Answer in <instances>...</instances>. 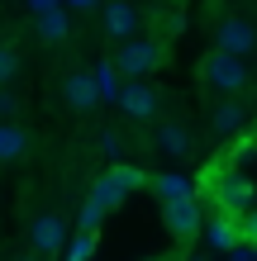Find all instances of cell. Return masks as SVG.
Instances as JSON below:
<instances>
[{"instance_id": "1", "label": "cell", "mask_w": 257, "mask_h": 261, "mask_svg": "<svg viewBox=\"0 0 257 261\" xmlns=\"http://www.w3.org/2000/svg\"><path fill=\"white\" fill-rule=\"evenodd\" d=\"M200 190H205V199L224 214V219H238L243 209H252V180L238 176V166H229V162H219L215 171L205 176Z\"/></svg>"}, {"instance_id": "2", "label": "cell", "mask_w": 257, "mask_h": 261, "mask_svg": "<svg viewBox=\"0 0 257 261\" xmlns=\"http://www.w3.org/2000/svg\"><path fill=\"white\" fill-rule=\"evenodd\" d=\"M157 62H162V43H157V38H129L124 48L114 53L110 67H114L119 81H143Z\"/></svg>"}, {"instance_id": "3", "label": "cell", "mask_w": 257, "mask_h": 261, "mask_svg": "<svg viewBox=\"0 0 257 261\" xmlns=\"http://www.w3.org/2000/svg\"><path fill=\"white\" fill-rule=\"evenodd\" d=\"M200 76H205V86H209V90H219V95H233V90H243V86H248V67H243V57H229V53H219V48L200 62Z\"/></svg>"}, {"instance_id": "4", "label": "cell", "mask_w": 257, "mask_h": 261, "mask_svg": "<svg viewBox=\"0 0 257 261\" xmlns=\"http://www.w3.org/2000/svg\"><path fill=\"white\" fill-rule=\"evenodd\" d=\"M162 219H167L172 238L191 242L195 233H200V199H195V195H186V199H172V204H162Z\"/></svg>"}, {"instance_id": "5", "label": "cell", "mask_w": 257, "mask_h": 261, "mask_svg": "<svg viewBox=\"0 0 257 261\" xmlns=\"http://www.w3.org/2000/svg\"><path fill=\"white\" fill-rule=\"evenodd\" d=\"M29 242H34V256H57L67 242V223L57 219V214H43V219H34V228H29Z\"/></svg>"}, {"instance_id": "6", "label": "cell", "mask_w": 257, "mask_h": 261, "mask_svg": "<svg viewBox=\"0 0 257 261\" xmlns=\"http://www.w3.org/2000/svg\"><path fill=\"white\" fill-rule=\"evenodd\" d=\"M119 105H124L129 119H153L157 114V95H153V86H143V81H124L119 86Z\"/></svg>"}, {"instance_id": "7", "label": "cell", "mask_w": 257, "mask_h": 261, "mask_svg": "<svg viewBox=\"0 0 257 261\" xmlns=\"http://www.w3.org/2000/svg\"><path fill=\"white\" fill-rule=\"evenodd\" d=\"M219 53H229V57L252 53V29H248L243 19H224V24H219Z\"/></svg>"}, {"instance_id": "8", "label": "cell", "mask_w": 257, "mask_h": 261, "mask_svg": "<svg viewBox=\"0 0 257 261\" xmlns=\"http://www.w3.org/2000/svg\"><path fill=\"white\" fill-rule=\"evenodd\" d=\"M105 180H110V190L119 195V204H124V195H133V190H143V186H148V176L138 171V166H124V162L110 166V171H105Z\"/></svg>"}, {"instance_id": "9", "label": "cell", "mask_w": 257, "mask_h": 261, "mask_svg": "<svg viewBox=\"0 0 257 261\" xmlns=\"http://www.w3.org/2000/svg\"><path fill=\"white\" fill-rule=\"evenodd\" d=\"M105 29H110L114 38H129L133 29H138V10H133L129 0H114V5L105 10Z\"/></svg>"}, {"instance_id": "10", "label": "cell", "mask_w": 257, "mask_h": 261, "mask_svg": "<svg viewBox=\"0 0 257 261\" xmlns=\"http://www.w3.org/2000/svg\"><path fill=\"white\" fill-rule=\"evenodd\" d=\"M67 100H72V110H96V105H100L96 81H90L86 71H72L67 76Z\"/></svg>"}, {"instance_id": "11", "label": "cell", "mask_w": 257, "mask_h": 261, "mask_svg": "<svg viewBox=\"0 0 257 261\" xmlns=\"http://www.w3.org/2000/svg\"><path fill=\"white\" fill-rule=\"evenodd\" d=\"M148 190H153V195L162 199V204H172V199H186V195H195V190H191V180H186V176H172V171L153 176V180H148Z\"/></svg>"}, {"instance_id": "12", "label": "cell", "mask_w": 257, "mask_h": 261, "mask_svg": "<svg viewBox=\"0 0 257 261\" xmlns=\"http://www.w3.org/2000/svg\"><path fill=\"white\" fill-rule=\"evenodd\" d=\"M157 147L172 152V157H186V152H191V138H186V128H181L176 119H167V124L157 128Z\"/></svg>"}, {"instance_id": "13", "label": "cell", "mask_w": 257, "mask_h": 261, "mask_svg": "<svg viewBox=\"0 0 257 261\" xmlns=\"http://www.w3.org/2000/svg\"><path fill=\"white\" fill-rule=\"evenodd\" d=\"M243 105H238V100H229V105H219V110H215V133H224V138H233L238 128H243Z\"/></svg>"}, {"instance_id": "14", "label": "cell", "mask_w": 257, "mask_h": 261, "mask_svg": "<svg viewBox=\"0 0 257 261\" xmlns=\"http://www.w3.org/2000/svg\"><path fill=\"white\" fill-rule=\"evenodd\" d=\"M38 34L48 43H62L67 38V14L62 10H38Z\"/></svg>"}, {"instance_id": "15", "label": "cell", "mask_w": 257, "mask_h": 261, "mask_svg": "<svg viewBox=\"0 0 257 261\" xmlns=\"http://www.w3.org/2000/svg\"><path fill=\"white\" fill-rule=\"evenodd\" d=\"M90 81H96V95H100V100H119V86H124V81L114 76V67H110V62L96 67V76H90Z\"/></svg>"}, {"instance_id": "16", "label": "cell", "mask_w": 257, "mask_h": 261, "mask_svg": "<svg viewBox=\"0 0 257 261\" xmlns=\"http://www.w3.org/2000/svg\"><path fill=\"white\" fill-rule=\"evenodd\" d=\"M233 242H238V233H233V219H224V214H219V219L209 223V247H219V252H229Z\"/></svg>"}, {"instance_id": "17", "label": "cell", "mask_w": 257, "mask_h": 261, "mask_svg": "<svg viewBox=\"0 0 257 261\" xmlns=\"http://www.w3.org/2000/svg\"><path fill=\"white\" fill-rule=\"evenodd\" d=\"M24 152V133L14 124H0V162H14Z\"/></svg>"}, {"instance_id": "18", "label": "cell", "mask_w": 257, "mask_h": 261, "mask_svg": "<svg viewBox=\"0 0 257 261\" xmlns=\"http://www.w3.org/2000/svg\"><path fill=\"white\" fill-rule=\"evenodd\" d=\"M233 233L257 247V209H243V214H238V219H233Z\"/></svg>"}, {"instance_id": "19", "label": "cell", "mask_w": 257, "mask_h": 261, "mask_svg": "<svg viewBox=\"0 0 257 261\" xmlns=\"http://www.w3.org/2000/svg\"><path fill=\"white\" fill-rule=\"evenodd\" d=\"M100 219H105V214H100V209H96V204H90V199H86V204H81V214H77L81 233H96V228H100Z\"/></svg>"}, {"instance_id": "20", "label": "cell", "mask_w": 257, "mask_h": 261, "mask_svg": "<svg viewBox=\"0 0 257 261\" xmlns=\"http://www.w3.org/2000/svg\"><path fill=\"white\" fill-rule=\"evenodd\" d=\"M14 71H19V57H14V48H5V43H0V86H5Z\"/></svg>"}, {"instance_id": "21", "label": "cell", "mask_w": 257, "mask_h": 261, "mask_svg": "<svg viewBox=\"0 0 257 261\" xmlns=\"http://www.w3.org/2000/svg\"><path fill=\"white\" fill-rule=\"evenodd\" d=\"M14 110H19V100H14L10 90H0V119H14Z\"/></svg>"}, {"instance_id": "22", "label": "cell", "mask_w": 257, "mask_h": 261, "mask_svg": "<svg viewBox=\"0 0 257 261\" xmlns=\"http://www.w3.org/2000/svg\"><path fill=\"white\" fill-rule=\"evenodd\" d=\"M34 5H38V10H57V0H34Z\"/></svg>"}, {"instance_id": "23", "label": "cell", "mask_w": 257, "mask_h": 261, "mask_svg": "<svg viewBox=\"0 0 257 261\" xmlns=\"http://www.w3.org/2000/svg\"><path fill=\"white\" fill-rule=\"evenodd\" d=\"M72 5H96V0H72Z\"/></svg>"}, {"instance_id": "24", "label": "cell", "mask_w": 257, "mask_h": 261, "mask_svg": "<svg viewBox=\"0 0 257 261\" xmlns=\"http://www.w3.org/2000/svg\"><path fill=\"white\" fill-rule=\"evenodd\" d=\"M19 261H38V256H19Z\"/></svg>"}, {"instance_id": "25", "label": "cell", "mask_w": 257, "mask_h": 261, "mask_svg": "<svg viewBox=\"0 0 257 261\" xmlns=\"http://www.w3.org/2000/svg\"><path fill=\"white\" fill-rule=\"evenodd\" d=\"M252 143H257V133H252Z\"/></svg>"}, {"instance_id": "26", "label": "cell", "mask_w": 257, "mask_h": 261, "mask_svg": "<svg viewBox=\"0 0 257 261\" xmlns=\"http://www.w3.org/2000/svg\"><path fill=\"white\" fill-rule=\"evenodd\" d=\"M153 261H162V256H153Z\"/></svg>"}]
</instances>
